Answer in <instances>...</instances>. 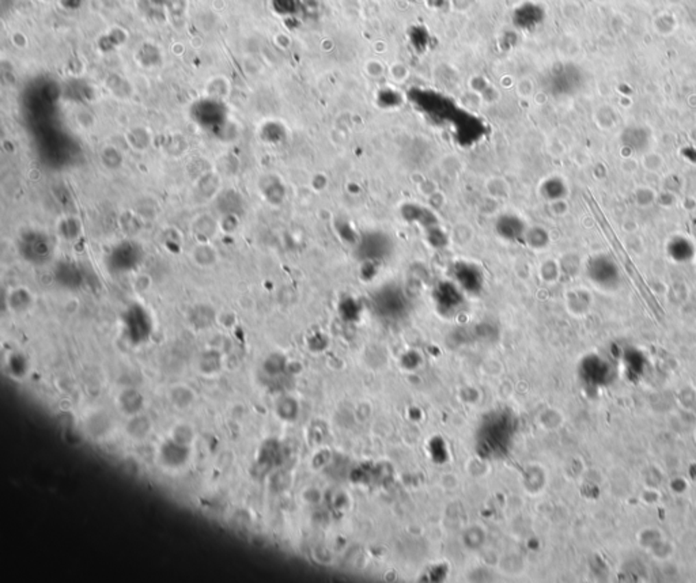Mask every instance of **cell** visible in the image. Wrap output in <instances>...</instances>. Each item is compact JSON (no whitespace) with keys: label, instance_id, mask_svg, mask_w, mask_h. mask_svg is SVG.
Here are the masks:
<instances>
[{"label":"cell","instance_id":"6da1fadb","mask_svg":"<svg viewBox=\"0 0 696 583\" xmlns=\"http://www.w3.org/2000/svg\"><path fill=\"white\" fill-rule=\"evenodd\" d=\"M189 446L181 445L173 441L172 438L166 441L161 447V461L165 467L177 469L185 465L188 457H189Z\"/></svg>","mask_w":696,"mask_h":583},{"label":"cell","instance_id":"7a4b0ae2","mask_svg":"<svg viewBox=\"0 0 696 583\" xmlns=\"http://www.w3.org/2000/svg\"><path fill=\"white\" fill-rule=\"evenodd\" d=\"M117 403H119V408L121 410V412H124L127 417H129L138 415L143 411L145 399H143V395L139 390H136L135 388H127L119 395Z\"/></svg>","mask_w":696,"mask_h":583},{"label":"cell","instance_id":"3957f363","mask_svg":"<svg viewBox=\"0 0 696 583\" xmlns=\"http://www.w3.org/2000/svg\"><path fill=\"white\" fill-rule=\"evenodd\" d=\"M153 428H154L153 420L147 415H145L143 412L128 417V421L125 425L127 434L129 435V438H132L135 441L147 439L150 436V434L153 432Z\"/></svg>","mask_w":696,"mask_h":583},{"label":"cell","instance_id":"277c9868","mask_svg":"<svg viewBox=\"0 0 696 583\" xmlns=\"http://www.w3.org/2000/svg\"><path fill=\"white\" fill-rule=\"evenodd\" d=\"M497 229L501 237L508 241H519L523 237L522 222L516 216H504L498 222Z\"/></svg>","mask_w":696,"mask_h":583},{"label":"cell","instance_id":"5b68a950","mask_svg":"<svg viewBox=\"0 0 696 583\" xmlns=\"http://www.w3.org/2000/svg\"><path fill=\"white\" fill-rule=\"evenodd\" d=\"M172 406L178 410H188L195 404L196 395L186 385H175L169 392Z\"/></svg>","mask_w":696,"mask_h":583},{"label":"cell","instance_id":"8992f818","mask_svg":"<svg viewBox=\"0 0 696 583\" xmlns=\"http://www.w3.org/2000/svg\"><path fill=\"white\" fill-rule=\"evenodd\" d=\"M173 441L181 443V445H185V446H190V443L195 441L196 438V431L195 428L190 425V424H186V423H178L175 424L172 430V436H171Z\"/></svg>","mask_w":696,"mask_h":583}]
</instances>
